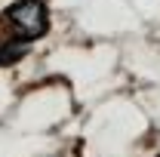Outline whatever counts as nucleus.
Returning a JSON list of instances; mask_svg holds the SVG:
<instances>
[{"instance_id":"obj_1","label":"nucleus","mask_w":160,"mask_h":157,"mask_svg":"<svg viewBox=\"0 0 160 157\" xmlns=\"http://www.w3.org/2000/svg\"><path fill=\"white\" fill-rule=\"evenodd\" d=\"M49 31V9L43 0H16L0 16V34L12 40H31L43 37Z\"/></svg>"},{"instance_id":"obj_2","label":"nucleus","mask_w":160,"mask_h":157,"mask_svg":"<svg viewBox=\"0 0 160 157\" xmlns=\"http://www.w3.org/2000/svg\"><path fill=\"white\" fill-rule=\"evenodd\" d=\"M28 56V43L25 40H12L0 34V68L3 65H12V62H22Z\"/></svg>"}]
</instances>
